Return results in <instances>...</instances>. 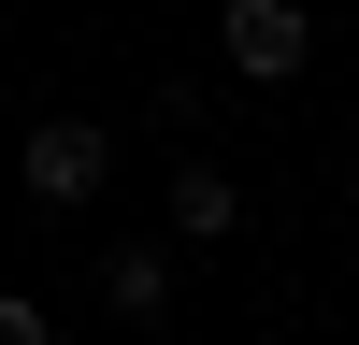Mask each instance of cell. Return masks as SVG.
Masks as SVG:
<instances>
[{
	"label": "cell",
	"mask_w": 359,
	"mask_h": 345,
	"mask_svg": "<svg viewBox=\"0 0 359 345\" xmlns=\"http://www.w3.org/2000/svg\"><path fill=\"white\" fill-rule=\"evenodd\" d=\"M15 172H29V201H101V172H115V144H101V115H43V130L15 144Z\"/></svg>",
	"instance_id": "1"
},
{
	"label": "cell",
	"mask_w": 359,
	"mask_h": 345,
	"mask_svg": "<svg viewBox=\"0 0 359 345\" xmlns=\"http://www.w3.org/2000/svg\"><path fill=\"white\" fill-rule=\"evenodd\" d=\"M172 230H187V245H230V230H245V172L172 158Z\"/></svg>",
	"instance_id": "3"
},
{
	"label": "cell",
	"mask_w": 359,
	"mask_h": 345,
	"mask_svg": "<svg viewBox=\"0 0 359 345\" xmlns=\"http://www.w3.org/2000/svg\"><path fill=\"white\" fill-rule=\"evenodd\" d=\"M0 345H57V331H43V302H15V288H0Z\"/></svg>",
	"instance_id": "5"
},
{
	"label": "cell",
	"mask_w": 359,
	"mask_h": 345,
	"mask_svg": "<svg viewBox=\"0 0 359 345\" xmlns=\"http://www.w3.org/2000/svg\"><path fill=\"white\" fill-rule=\"evenodd\" d=\"M216 43H230V72H245V86H287V72L316 58V29H302V0H230Z\"/></svg>",
	"instance_id": "2"
},
{
	"label": "cell",
	"mask_w": 359,
	"mask_h": 345,
	"mask_svg": "<svg viewBox=\"0 0 359 345\" xmlns=\"http://www.w3.org/2000/svg\"><path fill=\"white\" fill-rule=\"evenodd\" d=\"M345 201H359V158H345Z\"/></svg>",
	"instance_id": "6"
},
{
	"label": "cell",
	"mask_w": 359,
	"mask_h": 345,
	"mask_svg": "<svg viewBox=\"0 0 359 345\" xmlns=\"http://www.w3.org/2000/svg\"><path fill=\"white\" fill-rule=\"evenodd\" d=\"M101 302L158 331V316H172V245H115V259H101Z\"/></svg>",
	"instance_id": "4"
}]
</instances>
